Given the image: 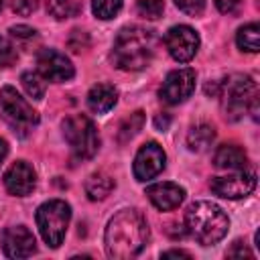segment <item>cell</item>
Here are the masks:
<instances>
[{
	"label": "cell",
	"mask_w": 260,
	"mask_h": 260,
	"mask_svg": "<svg viewBox=\"0 0 260 260\" xmlns=\"http://www.w3.org/2000/svg\"><path fill=\"white\" fill-rule=\"evenodd\" d=\"M146 197L158 211H173L183 203L185 189L177 183H171V181L154 183V185L146 187Z\"/></svg>",
	"instance_id": "9a60e30c"
},
{
	"label": "cell",
	"mask_w": 260,
	"mask_h": 260,
	"mask_svg": "<svg viewBox=\"0 0 260 260\" xmlns=\"http://www.w3.org/2000/svg\"><path fill=\"white\" fill-rule=\"evenodd\" d=\"M0 118L12 128L18 136H28L32 128L39 126V114L32 106L10 85L0 89Z\"/></svg>",
	"instance_id": "5b68a950"
},
{
	"label": "cell",
	"mask_w": 260,
	"mask_h": 260,
	"mask_svg": "<svg viewBox=\"0 0 260 260\" xmlns=\"http://www.w3.org/2000/svg\"><path fill=\"white\" fill-rule=\"evenodd\" d=\"M213 165L225 171H244L248 167V154L238 144H221L213 154Z\"/></svg>",
	"instance_id": "e0dca14e"
},
{
	"label": "cell",
	"mask_w": 260,
	"mask_h": 260,
	"mask_svg": "<svg viewBox=\"0 0 260 260\" xmlns=\"http://www.w3.org/2000/svg\"><path fill=\"white\" fill-rule=\"evenodd\" d=\"M16 59H18V53L12 41L6 37H0V67H10L16 63Z\"/></svg>",
	"instance_id": "484cf974"
},
{
	"label": "cell",
	"mask_w": 260,
	"mask_h": 260,
	"mask_svg": "<svg viewBox=\"0 0 260 260\" xmlns=\"http://www.w3.org/2000/svg\"><path fill=\"white\" fill-rule=\"evenodd\" d=\"M185 228L201 246H213L228 234L230 219L219 205L211 201H195L185 211Z\"/></svg>",
	"instance_id": "277c9868"
},
{
	"label": "cell",
	"mask_w": 260,
	"mask_h": 260,
	"mask_svg": "<svg viewBox=\"0 0 260 260\" xmlns=\"http://www.w3.org/2000/svg\"><path fill=\"white\" fill-rule=\"evenodd\" d=\"M213 2H215L217 10L223 12V14H232V12H236V10L240 8V4H242V0H213Z\"/></svg>",
	"instance_id": "f1b7e54d"
},
{
	"label": "cell",
	"mask_w": 260,
	"mask_h": 260,
	"mask_svg": "<svg viewBox=\"0 0 260 260\" xmlns=\"http://www.w3.org/2000/svg\"><path fill=\"white\" fill-rule=\"evenodd\" d=\"M215 140V128L207 122H199L187 132V146L193 152H205Z\"/></svg>",
	"instance_id": "ac0fdd59"
},
{
	"label": "cell",
	"mask_w": 260,
	"mask_h": 260,
	"mask_svg": "<svg viewBox=\"0 0 260 260\" xmlns=\"http://www.w3.org/2000/svg\"><path fill=\"white\" fill-rule=\"evenodd\" d=\"M165 165H167V154L162 150V146L154 140L142 144L134 156V177L136 181L140 183H146L154 177H158L162 171H165Z\"/></svg>",
	"instance_id": "30bf717a"
},
{
	"label": "cell",
	"mask_w": 260,
	"mask_h": 260,
	"mask_svg": "<svg viewBox=\"0 0 260 260\" xmlns=\"http://www.w3.org/2000/svg\"><path fill=\"white\" fill-rule=\"evenodd\" d=\"M195 81H197V75H195V71L191 67L173 69L165 77V81H162V85L158 89V95L169 106L183 104L195 91Z\"/></svg>",
	"instance_id": "9c48e42d"
},
{
	"label": "cell",
	"mask_w": 260,
	"mask_h": 260,
	"mask_svg": "<svg viewBox=\"0 0 260 260\" xmlns=\"http://www.w3.org/2000/svg\"><path fill=\"white\" fill-rule=\"evenodd\" d=\"M122 8V0H91V10L98 18L110 20L114 18Z\"/></svg>",
	"instance_id": "cb8c5ba5"
},
{
	"label": "cell",
	"mask_w": 260,
	"mask_h": 260,
	"mask_svg": "<svg viewBox=\"0 0 260 260\" xmlns=\"http://www.w3.org/2000/svg\"><path fill=\"white\" fill-rule=\"evenodd\" d=\"M20 81H22L24 91H26L32 100H43V95H45V79H43L39 73L24 71V73L20 75Z\"/></svg>",
	"instance_id": "603a6c76"
},
{
	"label": "cell",
	"mask_w": 260,
	"mask_h": 260,
	"mask_svg": "<svg viewBox=\"0 0 260 260\" xmlns=\"http://www.w3.org/2000/svg\"><path fill=\"white\" fill-rule=\"evenodd\" d=\"M69 221H71V207L63 199H49L41 203L37 209V228L49 248H59L63 244Z\"/></svg>",
	"instance_id": "8992f818"
},
{
	"label": "cell",
	"mask_w": 260,
	"mask_h": 260,
	"mask_svg": "<svg viewBox=\"0 0 260 260\" xmlns=\"http://www.w3.org/2000/svg\"><path fill=\"white\" fill-rule=\"evenodd\" d=\"M47 10L57 20H65V18H71L79 12V2L77 0H49Z\"/></svg>",
	"instance_id": "44dd1931"
},
{
	"label": "cell",
	"mask_w": 260,
	"mask_h": 260,
	"mask_svg": "<svg viewBox=\"0 0 260 260\" xmlns=\"http://www.w3.org/2000/svg\"><path fill=\"white\" fill-rule=\"evenodd\" d=\"M37 73L47 81L61 83V81H69L75 75V69L69 57H65L63 53L55 49H43L37 55Z\"/></svg>",
	"instance_id": "4fadbf2b"
},
{
	"label": "cell",
	"mask_w": 260,
	"mask_h": 260,
	"mask_svg": "<svg viewBox=\"0 0 260 260\" xmlns=\"http://www.w3.org/2000/svg\"><path fill=\"white\" fill-rule=\"evenodd\" d=\"M114 187H116V183H114V179L108 173L95 171L85 181V195L91 201H102V199H106L114 191Z\"/></svg>",
	"instance_id": "d6986e66"
},
{
	"label": "cell",
	"mask_w": 260,
	"mask_h": 260,
	"mask_svg": "<svg viewBox=\"0 0 260 260\" xmlns=\"http://www.w3.org/2000/svg\"><path fill=\"white\" fill-rule=\"evenodd\" d=\"M207 93L219 98V106H221L225 120L236 122L248 112V106L258 95V85L250 75L234 73L221 81L209 83Z\"/></svg>",
	"instance_id": "3957f363"
},
{
	"label": "cell",
	"mask_w": 260,
	"mask_h": 260,
	"mask_svg": "<svg viewBox=\"0 0 260 260\" xmlns=\"http://www.w3.org/2000/svg\"><path fill=\"white\" fill-rule=\"evenodd\" d=\"M225 256H230V258H234V256H238V258H252V252L238 240V242H234V248H230L228 252H225Z\"/></svg>",
	"instance_id": "4dcf8cb0"
},
{
	"label": "cell",
	"mask_w": 260,
	"mask_h": 260,
	"mask_svg": "<svg viewBox=\"0 0 260 260\" xmlns=\"http://www.w3.org/2000/svg\"><path fill=\"white\" fill-rule=\"evenodd\" d=\"M209 189L223 199H242L248 197L256 189V173L252 171H236L225 177H211Z\"/></svg>",
	"instance_id": "8fae6325"
},
{
	"label": "cell",
	"mask_w": 260,
	"mask_h": 260,
	"mask_svg": "<svg viewBox=\"0 0 260 260\" xmlns=\"http://www.w3.org/2000/svg\"><path fill=\"white\" fill-rule=\"evenodd\" d=\"M199 35L189 24H175L165 35V47L169 55L179 63L191 61L199 51Z\"/></svg>",
	"instance_id": "ba28073f"
},
{
	"label": "cell",
	"mask_w": 260,
	"mask_h": 260,
	"mask_svg": "<svg viewBox=\"0 0 260 260\" xmlns=\"http://www.w3.org/2000/svg\"><path fill=\"white\" fill-rule=\"evenodd\" d=\"M6 156H8V142L4 138H0V167H2V162H4Z\"/></svg>",
	"instance_id": "836d02e7"
},
{
	"label": "cell",
	"mask_w": 260,
	"mask_h": 260,
	"mask_svg": "<svg viewBox=\"0 0 260 260\" xmlns=\"http://www.w3.org/2000/svg\"><path fill=\"white\" fill-rule=\"evenodd\" d=\"M142 124H144V114L138 110V112H134V114H130L122 124H120V130H118V140L124 144V142H128L130 138H134L136 134H138V130L142 128Z\"/></svg>",
	"instance_id": "7402d4cb"
},
{
	"label": "cell",
	"mask_w": 260,
	"mask_h": 260,
	"mask_svg": "<svg viewBox=\"0 0 260 260\" xmlns=\"http://www.w3.org/2000/svg\"><path fill=\"white\" fill-rule=\"evenodd\" d=\"M236 45L246 53H258L260 51V26L258 22H248L238 28L236 32Z\"/></svg>",
	"instance_id": "ffe728a7"
},
{
	"label": "cell",
	"mask_w": 260,
	"mask_h": 260,
	"mask_svg": "<svg viewBox=\"0 0 260 260\" xmlns=\"http://www.w3.org/2000/svg\"><path fill=\"white\" fill-rule=\"evenodd\" d=\"M10 35L16 37V39H32L35 28H30L26 24H16V26H10Z\"/></svg>",
	"instance_id": "f546056e"
},
{
	"label": "cell",
	"mask_w": 260,
	"mask_h": 260,
	"mask_svg": "<svg viewBox=\"0 0 260 260\" xmlns=\"http://www.w3.org/2000/svg\"><path fill=\"white\" fill-rule=\"evenodd\" d=\"M35 185H37V173L26 160L12 162L8 167V171L4 173V187L10 195L24 197V195L32 193Z\"/></svg>",
	"instance_id": "5bb4252c"
},
{
	"label": "cell",
	"mask_w": 260,
	"mask_h": 260,
	"mask_svg": "<svg viewBox=\"0 0 260 260\" xmlns=\"http://www.w3.org/2000/svg\"><path fill=\"white\" fill-rule=\"evenodd\" d=\"M2 4H4V0H0V10H2Z\"/></svg>",
	"instance_id": "e575fe53"
},
{
	"label": "cell",
	"mask_w": 260,
	"mask_h": 260,
	"mask_svg": "<svg viewBox=\"0 0 260 260\" xmlns=\"http://www.w3.org/2000/svg\"><path fill=\"white\" fill-rule=\"evenodd\" d=\"M205 2L207 0H175L177 8L183 10L185 14H191V16H199L205 8Z\"/></svg>",
	"instance_id": "4316f807"
},
{
	"label": "cell",
	"mask_w": 260,
	"mask_h": 260,
	"mask_svg": "<svg viewBox=\"0 0 260 260\" xmlns=\"http://www.w3.org/2000/svg\"><path fill=\"white\" fill-rule=\"evenodd\" d=\"M169 124H171V118H169L167 114H165V116H160V114H158V116L154 118V126H156L160 132H162V130H167V128H169Z\"/></svg>",
	"instance_id": "1f68e13d"
},
{
	"label": "cell",
	"mask_w": 260,
	"mask_h": 260,
	"mask_svg": "<svg viewBox=\"0 0 260 260\" xmlns=\"http://www.w3.org/2000/svg\"><path fill=\"white\" fill-rule=\"evenodd\" d=\"M118 102V89L112 83H95L87 91V108L95 114L110 112Z\"/></svg>",
	"instance_id": "2e32d148"
},
{
	"label": "cell",
	"mask_w": 260,
	"mask_h": 260,
	"mask_svg": "<svg viewBox=\"0 0 260 260\" xmlns=\"http://www.w3.org/2000/svg\"><path fill=\"white\" fill-rule=\"evenodd\" d=\"M148 242V223L138 209H120L106 225L104 246L114 260H128L142 252Z\"/></svg>",
	"instance_id": "6da1fadb"
},
{
	"label": "cell",
	"mask_w": 260,
	"mask_h": 260,
	"mask_svg": "<svg viewBox=\"0 0 260 260\" xmlns=\"http://www.w3.org/2000/svg\"><path fill=\"white\" fill-rule=\"evenodd\" d=\"M158 47L154 30L144 26H124L112 47V61L122 71H138L150 65Z\"/></svg>",
	"instance_id": "7a4b0ae2"
},
{
	"label": "cell",
	"mask_w": 260,
	"mask_h": 260,
	"mask_svg": "<svg viewBox=\"0 0 260 260\" xmlns=\"http://www.w3.org/2000/svg\"><path fill=\"white\" fill-rule=\"evenodd\" d=\"M63 136L69 144V148L73 150V154L77 158H91L98 148H100V134L95 124L83 116V114H73L67 116L61 124Z\"/></svg>",
	"instance_id": "52a82bcc"
},
{
	"label": "cell",
	"mask_w": 260,
	"mask_h": 260,
	"mask_svg": "<svg viewBox=\"0 0 260 260\" xmlns=\"http://www.w3.org/2000/svg\"><path fill=\"white\" fill-rule=\"evenodd\" d=\"M136 12L148 20H156L165 12V2L162 0H138L136 2Z\"/></svg>",
	"instance_id": "d4e9b609"
},
{
	"label": "cell",
	"mask_w": 260,
	"mask_h": 260,
	"mask_svg": "<svg viewBox=\"0 0 260 260\" xmlns=\"http://www.w3.org/2000/svg\"><path fill=\"white\" fill-rule=\"evenodd\" d=\"M39 8V0H12V10L20 16H26Z\"/></svg>",
	"instance_id": "83f0119b"
},
{
	"label": "cell",
	"mask_w": 260,
	"mask_h": 260,
	"mask_svg": "<svg viewBox=\"0 0 260 260\" xmlns=\"http://www.w3.org/2000/svg\"><path fill=\"white\" fill-rule=\"evenodd\" d=\"M0 248L8 258H28L37 252V240L26 225H8L0 232Z\"/></svg>",
	"instance_id": "7c38bea8"
},
{
	"label": "cell",
	"mask_w": 260,
	"mask_h": 260,
	"mask_svg": "<svg viewBox=\"0 0 260 260\" xmlns=\"http://www.w3.org/2000/svg\"><path fill=\"white\" fill-rule=\"evenodd\" d=\"M162 258H191V254L185 250H169V252H162Z\"/></svg>",
	"instance_id": "d6a6232c"
}]
</instances>
